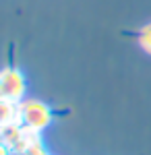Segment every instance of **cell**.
<instances>
[{
  "instance_id": "7a4b0ae2",
  "label": "cell",
  "mask_w": 151,
  "mask_h": 155,
  "mask_svg": "<svg viewBox=\"0 0 151 155\" xmlns=\"http://www.w3.org/2000/svg\"><path fill=\"white\" fill-rule=\"evenodd\" d=\"M25 95V79L17 68H4L0 72V97L19 104Z\"/></svg>"
},
{
  "instance_id": "6da1fadb",
  "label": "cell",
  "mask_w": 151,
  "mask_h": 155,
  "mask_svg": "<svg viewBox=\"0 0 151 155\" xmlns=\"http://www.w3.org/2000/svg\"><path fill=\"white\" fill-rule=\"evenodd\" d=\"M17 116H19V120L23 122V126L27 130H42L50 124L52 112L46 104H42L37 99H29V101H23L19 106Z\"/></svg>"
},
{
  "instance_id": "3957f363",
  "label": "cell",
  "mask_w": 151,
  "mask_h": 155,
  "mask_svg": "<svg viewBox=\"0 0 151 155\" xmlns=\"http://www.w3.org/2000/svg\"><path fill=\"white\" fill-rule=\"evenodd\" d=\"M137 41H139L141 50H143L145 54H149V56H151V23H147V25H143V27H141Z\"/></svg>"
},
{
  "instance_id": "277c9868",
  "label": "cell",
  "mask_w": 151,
  "mask_h": 155,
  "mask_svg": "<svg viewBox=\"0 0 151 155\" xmlns=\"http://www.w3.org/2000/svg\"><path fill=\"white\" fill-rule=\"evenodd\" d=\"M12 101H6V99H0V124L2 122H11L15 118V107L11 106Z\"/></svg>"
}]
</instances>
